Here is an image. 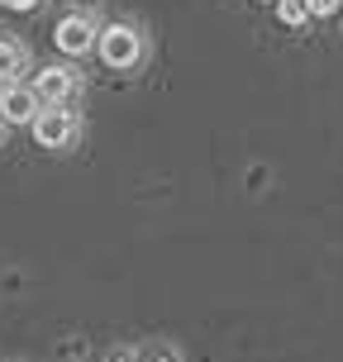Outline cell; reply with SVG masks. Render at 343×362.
I'll list each match as a JSON object with an SVG mask.
<instances>
[{
    "label": "cell",
    "instance_id": "6da1fadb",
    "mask_svg": "<svg viewBox=\"0 0 343 362\" xmlns=\"http://www.w3.org/2000/svg\"><path fill=\"white\" fill-rule=\"evenodd\" d=\"M95 53H100L105 67L129 72V67L144 57V38H139V29H129V24H105L100 38H95Z\"/></svg>",
    "mask_w": 343,
    "mask_h": 362
},
{
    "label": "cell",
    "instance_id": "7a4b0ae2",
    "mask_svg": "<svg viewBox=\"0 0 343 362\" xmlns=\"http://www.w3.org/2000/svg\"><path fill=\"white\" fill-rule=\"evenodd\" d=\"M34 139L38 148H67L76 139V115L67 105H53V110H38L34 119Z\"/></svg>",
    "mask_w": 343,
    "mask_h": 362
},
{
    "label": "cell",
    "instance_id": "3957f363",
    "mask_svg": "<svg viewBox=\"0 0 343 362\" xmlns=\"http://www.w3.org/2000/svg\"><path fill=\"white\" fill-rule=\"evenodd\" d=\"M95 38H100V29H95L86 15H62V19L53 24V43H57L67 57L91 53V48H95Z\"/></svg>",
    "mask_w": 343,
    "mask_h": 362
},
{
    "label": "cell",
    "instance_id": "277c9868",
    "mask_svg": "<svg viewBox=\"0 0 343 362\" xmlns=\"http://www.w3.org/2000/svg\"><path fill=\"white\" fill-rule=\"evenodd\" d=\"M38 95L34 86H19V81H10V86L0 90V124H34L38 119Z\"/></svg>",
    "mask_w": 343,
    "mask_h": 362
},
{
    "label": "cell",
    "instance_id": "5b68a950",
    "mask_svg": "<svg viewBox=\"0 0 343 362\" xmlns=\"http://www.w3.org/2000/svg\"><path fill=\"white\" fill-rule=\"evenodd\" d=\"M34 95H38V105H67L76 95V72H67V67H43V72L34 76Z\"/></svg>",
    "mask_w": 343,
    "mask_h": 362
},
{
    "label": "cell",
    "instance_id": "8992f818",
    "mask_svg": "<svg viewBox=\"0 0 343 362\" xmlns=\"http://www.w3.org/2000/svg\"><path fill=\"white\" fill-rule=\"evenodd\" d=\"M24 72V48L15 38H0V81H15Z\"/></svg>",
    "mask_w": 343,
    "mask_h": 362
},
{
    "label": "cell",
    "instance_id": "52a82bcc",
    "mask_svg": "<svg viewBox=\"0 0 343 362\" xmlns=\"http://www.w3.org/2000/svg\"><path fill=\"white\" fill-rule=\"evenodd\" d=\"M277 19L291 24V29H301V24L310 19V5H306V0H277Z\"/></svg>",
    "mask_w": 343,
    "mask_h": 362
},
{
    "label": "cell",
    "instance_id": "ba28073f",
    "mask_svg": "<svg viewBox=\"0 0 343 362\" xmlns=\"http://www.w3.org/2000/svg\"><path fill=\"white\" fill-rule=\"evenodd\" d=\"M134 362H181V353L172 344H148V348H134Z\"/></svg>",
    "mask_w": 343,
    "mask_h": 362
},
{
    "label": "cell",
    "instance_id": "9c48e42d",
    "mask_svg": "<svg viewBox=\"0 0 343 362\" xmlns=\"http://www.w3.org/2000/svg\"><path fill=\"white\" fill-rule=\"evenodd\" d=\"M306 5H310V15H315V19L339 15V0H306Z\"/></svg>",
    "mask_w": 343,
    "mask_h": 362
},
{
    "label": "cell",
    "instance_id": "30bf717a",
    "mask_svg": "<svg viewBox=\"0 0 343 362\" xmlns=\"http://www.w3.org/2000/svg\"><path fill=\"white\" fill-rule=\"evenodd\" d=\"M5 5H10V10H34L38 0H5Z\"/></svg>",
    "mask_w": 343,
    "mask_h": 362
},
{
    "label": "cell",
    "instance_id": "8fae6325",
    "mask_svg": "<svg viewBox=\"0 0 343 362\" xmlns=\"http://www.w3.org/2000/svg\"><path fill=\"white\" fill-rule=\"evenodd\" d=\"M262 5H272V0H262Z\"/></svg>",
    "mask_w": 343,
    "mask_h": 362
},
{
    "label": "cell",
    "instance_id": "7c38bea8",
    "mask_svg": "<svg viewBox=\"0 0 343 362\" xmlns=\"http://www.w3.org/2000/svg\"><path fill=\"white\" fill-rule=\"evenodd\" d=\"M0 134H5V124H0Z\"/></svg>",
    "mask_w": 343,
    "mask_h": 362
},
{
    "label": "cell",
    "instance_id": "4fadbf2b",
    "mask_svg": "<svg viewBox=\"0 0 343 362\" xmlns=\"http://www.w3.org/2000/svg\"><path fill=\"white\" fill-rule=\"evenodd\" d=\"M0 5H5V0H0Z\"/></svg>",
    "mask_w": 343,
    "mask_h": 362
}]
</instances>
